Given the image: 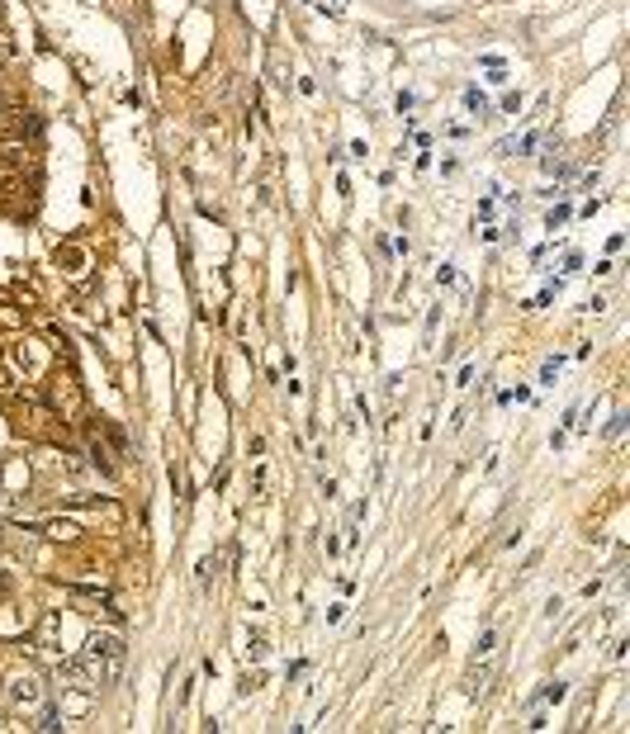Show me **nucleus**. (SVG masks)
I'll return each mask as SVG.
<instances>
[{
  "label": "nucleus",
  "mask_w": 630,
  "mask_h": 734,
  "mask_svg": "<svg viewBox=\"0 0 630 734\" xmlns=\"http://www.w3.org/2000/svg\"><path fill=\"white\" fill-rule=\"evenodd\" d=\"M119 669H124V635L119 630H91L86 644H81V654L72 663H62L57 673H62L66 687L99 692V687H109V682L119 678Z\"/></svg>",
  "instance_id": "nucleus-1"
},
{
  "label": "nucleus",
  "mask_w": 630,
  "mask_h": 734,
  "mask_svg": "<svg viewBox=\"0 0 630 734\" xmlns=\"http://www.w3.org/2000/svg\"><path fill=\"white\" fill-rule=\"evenodd\" d=\"M5 687H10V706H14V715H39V711L47 706V687H43V678H39V673H20V678H10Z\"/></svg>",
  "instance_id": "nucleus-2"
},
{
  "label": "nucleus",
  "mask_w": 630,
  "mask_h": 734,
  "mask_svg": "<svg viewBox=\"0 0 630 734\" xmlns=\"http://www.w3.org/2000/svg\"><path fill=\"white\" fill-rule=\"evenodd\" d=\"M10 365L20 370L24 379H39L43 370H47V351H43V341H20L10 351Z\"/></svg>",
  "instance_id": "nucleus-3"
},
{
  "label": "nucleus",
  "mask_w": 630,
  "mask_h": 734,
  "mask_svg": "<svg viewBox=\"0 0 630 734\" xmlns=\"http://www.w3.org/2000/svg\"><path fill=\"white\" fill-rule=\"evenodd\" d=\"M57 408H62L66 417H81V389H76V379H72V375L57 379Z\"/></svg>",
  "instance_id": "nucleus-4"
},
{
  "label": "nucleus",
  "mask_w": 630,
  "mask_h": 734,
  "mask_svg": "<svg viewBox=\"0 0 630 734\" xmlns=\"http://www.w3.org/2000/svg\"><path fill=\"white\" fill-rule=\"evenodd\" d=\"M43 536H47V540H57V545H76L81 536H86V531H81V522H47V526H43Z\"/></svg>",
  "instance_id": "nucleus-5"
},
{
  "label": "nucleus",
  "mask_w": 630,
  "mask_h": 734,
  "mask_svg": "<svg viewBox=\"0 0 630 734\" xmlns=\"http://www.w3.org/2000/svg\"><path fill=\"white\" fill-rule=\"evenodd\" d=\"M62 692H66V696H62V715H86L91 702H95V692H91V687H81V692L62 687Z\"/></svg>",
  "instance_id": "nucleus-6"
},
{
  "label": "nucleus",
  "mask_w": 630,
  "mask_h": 734,
  "mask_svg": "<svg viewBox=\"0 0 630 734\" xmlns=\"http://www.w3.org/2000/svg\"><path fill=\"white\" fill-rule=\"evenodd\" d=\"M57 635H62V611H47L43 626H39V644L43 649H57Z\"/></svg>",
  "instance_id": "nucleus-7"
},
{
  "label": "nucleus",
  "mask_w": 630,
  "mask_h": 734,
  "mask_svg": "<svg viewBox=\"0 0 630 734\" xmlns=\"http://www.w3.org/2000/svg\"><path fill=\"white\" fill-rule=\"evenodd\" d=\"M246 654H252V659H265V654H271V640H265L261 630H246Z\"/></svg>",
  "instance_id": "nucleus-8"
},
{
  "label": "nucleus",
  "mask_w": 630,
  "mask_h": 734,
  "mask_svg": "<svg viewBox=\"0 0 630 734\" xmlns=\"http://www.w3.org/2000/svg\"><path fill=\"white\" fill-rule=\"evenodd\" d=\"M464 109H470V114H488V99L479 95V86H470V91H464Z\"/></svg>",
  "instance_id": "nucleus-9"
},
{
  "label": "nucleus",
  "mask_w": 630,
  "mask_h": 734,
  "mask_svg": "<svg viewBox=\"0 0 630 734\" xmlns=\"http://www.w3.org/2000/svg\"><path fill=\"white\" fill-rule=\"evenodd\" d=\"M493 644H497V635H493V630H484V635L474 640V659H488V654H493Z\"/></svg>",
  "instance_id": "nucleus-10"
},
{
  "label": "nucleus",
  "mask_w": 630,
  "mask_h": 734,
  "mask_svg": "<svg viewBox=\"0 0 630 734\" xmlns=\"http://www.w3.org/2000/svg\"><path fill=\"white\" fill-rule=\"evenodd\" d=\"M626 422H630V417H626V412H617V417H611V422H607V436H611V441H617V436H621V431H626Z\"/></svg>",
  "instance_id": "nucleus-11"
},
{
  "label": "nucleus",
  "mask_w": 630,
  "mask_h": 734,
  "mask_svg": "<svg viewBox=\"0 0 630 734\" xmlns=\"http://www.w3.org/2000/svg\"><path fill=\"white\" fill-rule=\"evenodd\" d=\"M213 574H219V559H199V578H204V583H209Z\"/></svg>",
  "instance_id": "nucleus-12"
},
{
  "label": "nucleus",
  "mask_w": 630,
  "mask_h": 734,
  "mask_svg": "<svg viewBox=\"0 0 630 734\" xmlns=\"http://www.w3.org/2000/svg\"><path fill=\"white\" fill-rule=\"evenodd\" d=\"M564 692H569L564 682H550V687H545V702H564Z\"/></svg>",
  "instance_id": "nucleus-13"
},
{
  "label": "nucleus",
  "mask_w": 630,
  "mask_h": 734,
  "mask_svg": "<svg viewBox=\"0 0 630 734\" xmlns=\"http://www.w3.org/2000/svg\"><path fill=\"white\" fill-rule=\"evenodd\" d=\"M564 219H569V209H564V204H559V209H550V219H545V223H550V232H555V228H559Z\"/></svg>",
  "instance_id": "nucleus-14"
},
{
  "label": "nucleus",
  "mask_w": 630,
  "mask_h": 734,
  "mask_svg": "<svg viewBox=\"0 0 630 734\" xmlns=\"http://www.w3.org/2000/svg\"><path fill=\"white\" fill-rule=\"evenodd\" d=\"M436 285H455V265H441V271H436Z\"/></svg>",
  "instance_id": "nucleus-15"
},
{
  "label": "nucleus",
  "mask_w": 630,
  "mask_h": 734,
  "mask_svg": "<svg viewBox=\"0 0 630 734\" xmlns=\"http://www.w3.org/2000/svg\"><path fill=\"white\" fill-rule=\"evenodd\" d=\"M0 114H5V99H0Z\"/></svg>",
  "instance_id": "nucleus-16"
},
{
  "label": "nucleus",
  "mask_w": 630,
  "mask_h": 734,
  "mask_svg": "<svg viewBox=\"0 0 630 734\" xmlns=\"http://www.w3.org/2000/svg\"><path fill=\"white\" fill-rule=\"evenodd\" d=\"M0 692H5V678H0Z\"/></svg>",
  "instance_id": "nucleus-17"
}]
</instances>
